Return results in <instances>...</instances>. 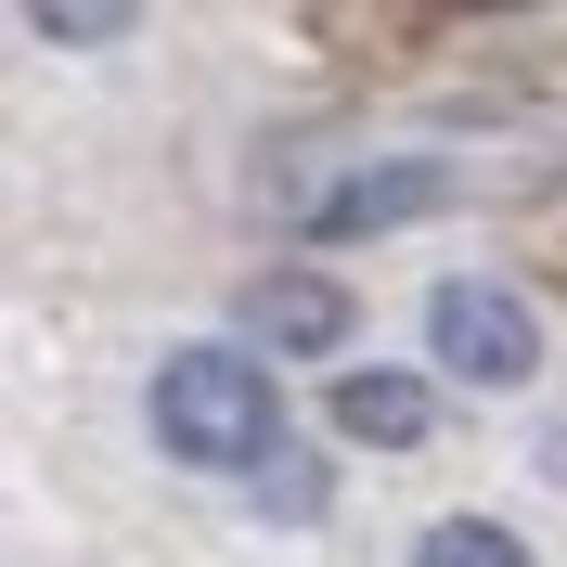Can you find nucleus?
<instances>
[{"label":"nucleus","mask_w":567,"mask_h":567,"mask_svg":"<svg viewBox=\"0 0 567 567\" xmlns=\"http://www.w3.org/2000/svg\"><path fill=\"white\" fill-rule=\"evenodd\" d=\"M258 503H271V516H322V464L310 452H271L258 464Z\"/></svg>","instance_id":"0eeeda50"},{"label":"nucleus","mask_w":567,"mask_h":567,"mask_svg":"<svg viewBox=\"0 0 567 567\" xmlns=\"http://www.w3.org/2000/svg\"><path fill=\"white\" fill-rule=\"evenodd\" d=\"M155 439L181 464H271L284 452V388L246 349H181L155 374Z\"/></svg>","instance_id":"f257e3e1"},{"label":"nucleus","mask_w":567,"mask_h":567,"mask_svg":"<svg viewBox=\"0 0 567 567\" xmlns=\"http://www.w3.org/2000/svg\"><path fill=\"white\" fill-rule=\"evenodd\" d=\"M425 194H439V168H361L349 194H322V207H310V233H374V219H413Z\"/></svg>","instance_id":"39448f33"},{"label":"nucleus","mask_w":567,"mask_h":567,"mask_svg":"<svg viewBox=\"0 0 567 567\" xmlns=\"http://www.w3.org/2000/svg\"><path fill=\"white\" fill-rule=\"evenodd\" d=\"M246 336L310 361V349H336V336H349V297H336V284H310V271H297V284H246Z\"/></svg>","instance_id":"7ed1b4c3"},{"label":"nucleus","mask_w":567,"mask_h":567,"mask_svg":"<svg viewBox=\"0 0 567 567\" xmlns=\"http://www.w3.org/2000/svg\"><path fill=\"white\" fill-rule=\"evenodd\" d=\"M336 425L374 439V452H413L425 425H439V400H425L413 374H336Z\"/></svg>","instance_id":"20e7f679"},{"label":"nucleus","mask_w":567,"mask_h":567,"mask_svg":"<svg viewBox=\"0 0 567 567\" xmlns=\"http://www.w3.org/2000/svg\"><path fill=\"white\" fill-rule=\"evenodd\" d=\"M413 567H529V542L491 529V516H452V529H425V542H413Z\"/></svg>","instance_id":"423d86ee"},{"label":"nucleus","mask_w":567,"mask_h":567,"mask_svg":"<svg viewBox=\"0 0 567 567\" xmlns=\"http://www.w3.org/2000/svg\"><path fill=\"white\" fill-rule=\"evenodd\" d=\"M425 336H439V361H452V374H477V388H516V374L542 361L529 297H516V284H477V271H452L439 297H425Z\"/></svg>","instance_id":"f03ea898"}]
</instances>
